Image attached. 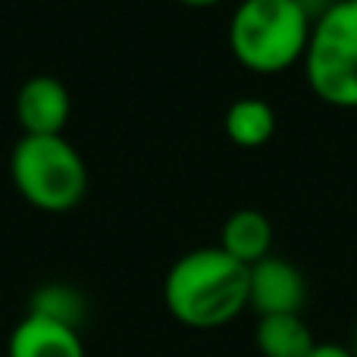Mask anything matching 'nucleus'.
Returning <instances> with one entry per match:
<instances>
[{"label": "nucleus", "instance_id": "1", "mask_svg": "<svg viewBox=\"0 0 357 357\" xmlns=\"http://www.w3.org/2000/svg\"><path fill=\"white\" fill-rule=\"evenodd\" d=\"M163 301L182 326L220 329L248 307V266L222 248L188 251L169 266Z\"/></svg>", "mask_w": 357, "mask_h": 357}, {"label": "nucleus", "instance_id": "2", "mask_svg": "<svg viewBox=\"0 0 357 357\" xmlns=\"http://www.w3.org/2000/svg\"><path fill=\"white\" fill-rule=\"evenodd\" d=\"M310 25L301 0H241L229 19V47L245 69L273 75L304 60Z\"/></svg>", "mask_w": 357, "mask_h": 357}, {"label": "nucleus", "instance_id": "3", "mask_svg": "<svg viewBox=\"0 0 357 357\" xmlns=\"http://www.w3.org/2000/svg\"><path fill=\"white\" fill-rule=\"evenodd\" d=\"M10 176L19 195L47 213L79 207L88 191L85 160L63 135H22L13 148Z\"/></svg>", "mask_w": 357, "mask_h": 357}, {"label": "nucleus", "instance_id": "4", "mask_svg": "<svg viewBox=\"0 0 357 357\" xmlns=\"http://www.w3.org/2000/svg\"><path fill=\"white\" fill-rule=\"evenodd\" d=\"M304 73L323 104L357 110V0H333L314 19Z\"/></svg>", "mask_w": 357, "mask_h": 357}, {"label": "nucleus", "instance_id": "5", "mask_svg": "<svg viewBox=\"0 0 357 357\" xmlns=\"http://www.w3.org/2000/svg\"><path fill=\"white\" fill-rule=\"evenodd\" d=\"M304 304L307 279L291 260L264 257L260 264L248 266V307L257 310V317L301 314Z\"/></svg>", "mask_w": 357, "mask_h": 357}, {"label": "nucleus", "instance_id": "6", "mask_svg": "<svg viewBox=\"0 0 357 357\" xmlns=\"http://www.w3.org/2000/svg\"><path fill=\"white\" fill-rule=\"evenodd\" d=\"M73 113V100L60 79L31 75L16 94V119L22 135H63L66 119Z\"/></svg>", "mask_w": 357, "mask_h": 357}, {"label": "nucleus", "instance_id": "7", "mask_svg": "<svg viewBox=\"0 0 357 357\" xmlns=\"http://www.w3.org/2000/svg\"><path fill=\"white\" fill-rule=\"evenodd\" d=\"M6 357H85V345L75 326L29 310L10 333Z\"/></svg>", "mask_w": 357, "mask_h": 357}, {"label": "nucleus", "instance_id": "8", "mask_svg": "<svg viewBox=\"0 0 357 357\" xmlns=\"http://www.w3.org/2000/svg\"><path fill=\"white\" fill-rule=\"evenodd\" d=\"M270 245H273V226L260 210H235L220 232V248L229 254L232 260L245 266L260 264L264 257H270Z\"/></svg>", "mask_w": 357, "mask_h": 357}, {"label": "nucleus", "instance_id": "9", "mask_svg": "<svg viewBox=\"0 0 357 357\" xmlns=\"http://www.w3.org/2000/svg\"><path fill=\"white\" fill-rule=\"evenodd\" d=\"M254 345L264 357H307L317 342L301 314H282L260 317L254 329Z\"/></svg>", "mask_w": 357, "mask_h": 357}, {"label": "nucleus", "instance_id": "10", "mask_svg": "<svg viewBox=\"0 0 357 357\" xmlns=\"http://www.w3.org/2000/svg\"><path fill=\"white\" fill-rule=\"evenodd\" d=\"M222 126L238 148H264L276 132V113L260 98H238L229 104Z\"/></svg>", "mask_w": 357, "mask_h": 357}, {"label": "nucleus", "instance_id": "11", "mask_svg": "<svg viewBox=\"0 0 357 357\" xmlns=\"http://www.w3.org/2000/svg\"><path fill=\"white\" fill-rule=\"evenodd\" d=\"M31 314H41V317H50V320H60L66 326H75L79 329L82 317H85V304H82V295L69 285H44V289L35 291L31 298Z\"/></svg>", "mask_w": 357, "mask_h": 357}, {"label": "nucleus", "instance_id": "12", "mask_svg": "<svg viewBox=\"0 0 357 357\" xmlns=\"http://www.w3.org/2000/svg\"><path fill=\"white\" fill-rule=\"evenodd\" d=\"M307 357H354L345 345H317Z\"/></svg>", "mask_w": 357, "mask_h": 357}, {"label": "nucleus", "instance_id": "13", "mask_svg": "<svg viewBox=\"0 0 357 357\" xmlns=\"http://www.w3.org/2000/svg\"><path fill=\"white\" fill-rule=\"evenodd\" d=\"M178 3H188V6H213V3H222V0H178Z\"/></svg>", "mask_w": 357, "mask_h": 357}, {"label": "nucleus", "instance_id": "14", "mask_svg": "<svg viewBox=\"0 0 357 357\" xmlns=\"http://www.w3.org/2000/svg\"><path fill=\"white\" fill-rule=\"evenodd\" d=\"M348 351H351V354L357 357V333H354V345H351V348H348Z\"/></svg>", "mask_w": 357, "mask_h": 357}]
</instances>
